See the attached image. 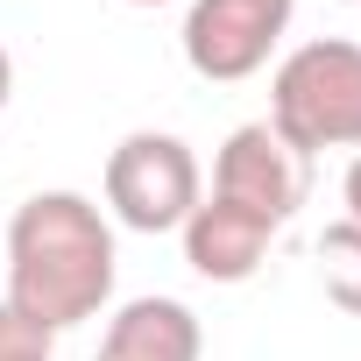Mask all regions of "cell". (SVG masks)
Wrapping results in <instances>:
<instances>
[{"instance_id": "1", "label": "cell", "mask_w": 361, "mask_h": 361, "mask_svg": "<svg viewBox=\"0 0 361 361\" xmlns=\"http://www.w3.org/2000/svg\"><path fill=\"white\" fill-rule=\"evenodd\" d=\"M114 220L85 192H36L8 220V312L43 333H71L99 319L114 298Z\"/></svg>"}, {"instance_id": "2", "label": "cell", "mask_w": 361, "mask_h": 361, "mask_svg": "<svg viewBox=\"0 0 361 361\" xmlns=\"http://www.w3.org/2000/svg\"><path fill=\"white\" fill-rule=\"evenodd\" d=\"M269 128L298 156L361 149V43L354 36L298 43L269 78Z\"/></svg>"}, {"instance_id": "3", "label": "cell", "mask_w": 361, "mask_h": 361, "mask_svg": "<svg viewBox=\"0 0 361 361\" xmlns=\"http://www.w3.org/2000/svg\"><path fill=\"white\" fill-rule=\"evenodd\" d=\"M206 199V177L185 135L163 128H135L114 142L106 156V213L128 234H177L192 220V206Z\"/></svg>"}, {"instance_id": "4", "label": "cell", "mask_w": 361, "mask_h": 361, "mask_svg": "<svg viewBox=\"0 0 361 361\" xmlns=\"http://www.w3.org/2000/svg\"><path fill=\"white\" fill-rule=\"evenodd\" d=\"M290 15H298V0H192L185 8V64L206 85H241L283 50Z\"/></svg>"}, {"instance_id": "5", "label": "cell", "mask_w": 361, "mask_h": 361, "mask_svg": "<svg viewBox=\"0 0 361 361\" xmlns=\"http://www.w3.org/2000/svg\"><path fill=\"white\" fill-rule=\"evenodd\" d=\"M213 199H227V206H248V213H262L276 234L298 220V206L312 199V156H298L269 121H248V128H234L227 142H220V156H213Z\"/></svg>"}, {"instance_id": "6", "label": "cell", "mask_w": 361, "mask_h": 361, "mask_svg": "<svg viewBox=\"0 0 361 361\" xmlns=\"http://www.w3.org/2000/svg\"><path fill=\"white\" fill-rule=\"evenodd\" d=\"M177 241H185L192 276H206V283H248V276L269 262L276 227H269L262 213L227 206V199H213V192H206V199L192 206V220L177 227Z\"/></svg>"}, {"instance_id": "7", "label": "cell", "mask_w": 361, "mask_h": 361, "mask_svg": "<svg viewBox=\"0 0 361 361\" xmlns=\"http://www.w3.org/2000/svg\"><path fill=\"white\" fill-rule=\"evenodd\" d=\"M199 347H206V333L185 298H128L106 319L92 361H199Z\"/></svg>"}, {"instance_id": "8", "label": "cell", "mask_w": 361, "mask_h": 361, "mask_svg": "<svg viewBox=\"0 0 361 361\" xmlns=\"http://www.w3.org/2000/svg\"><path fill=\"white\" fill-rule=\"evenodd\" d=\"M319 283L347 319H361V227L354 220H333L319 234Z\"/></svg>"}, {"instance_id": "9", "label": "cell", "mask_w": 361, "mask_h": 361, "mask_svg": "<svg viewBox=\"0 0 361 361\" xmlns=\"http://www.w3.org/2000/svg\"><path fill=\"white\" fill-rule=\"evenodd\" d=\"M0 361H57V333H43L22 312L0 305Z\"/></svg>"}, {"instance_id": "10", "label": "cell", "mask_w": 361, "mask_h": 361, "mask_svg": "<svg viewBox=\"0 0 361 361\" xmlns=\"http://www.w3.org/2000/svg\"><path fill=\"white\" fill-rule=\"evenodd\" d=\"M340 206H347V220L361 227V156L347 163V177H340Z\"/></svg>"}, {"instance_id": "11", "label": "cell", "mask_w": 361, "mask_h": 361, "mask_svg": "<svg viewBox=\"0 0 361 361\" xmlns=\"http://www.w3.org/2000/svg\"><path fill=\"white\" fill-rule=\"evenodd\" d=\"M15 99V57H8V43H0V106Z\"/></svg>"}, {"instance_id": "12", "label": "cell", "mask_w": 361, "mask_h": 361, "mask_svg": "<svg viewBox=\"0 0 361 361\" xmlns=\"http://www.w3.org/2000/svg\"><path fill=\"white\" fill-rule=\"evenodd\" d=\"M128 8H163V0H128Z\"/></svg>"}, {"instance_id": "13", "label": "cell", "mask_w": 361, "mask_h": 361, "mask_svg": "<svg viewBox=\"0 0 361 361\" xmlns=\"http://www.w3.org/2000/svg\"><path fill=\"white\" fill-rule=\"evenodd\" d=\"M347 8H354V0H347Z\"/></svg>"}]
</instances>
